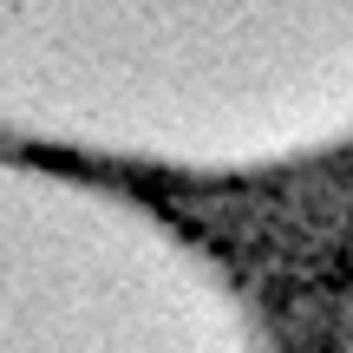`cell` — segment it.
I'll list each match as a JSON object with an SVG mask.
<instances>
[{
    "mask_svg": "<svg viewBox=\"0 0 353 353\" xmlns=\"http://www.w3.org/2000/svg\"><path fill=\"white\" fill-rule=\"evenodd\" d=\"M0 138L99 170L353 151V0H0Z\"/></svg>",
    "mask_w": 353,
    "mask_h": 353,
    "instance_id": "6da1fadb",
    "label": "cell"
}]
</instances>
